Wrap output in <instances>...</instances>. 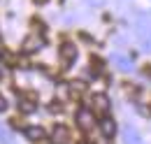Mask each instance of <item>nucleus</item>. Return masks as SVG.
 Segmentation results:
<instances>
[{
  "label": "nucleus",
  "mask_w": 151,
  "mask_h": 144,
  "mask_svg": "<svg viewBox=\"0 0 151 144\" xmlns=\"http://www.w3.org/2000/svg\"><path fill=\"white\" fill-rule=\"evenodd\" d=\"M44 47V35L42 33H30V35H26V40L21 42V49H23V54H35Z\"/></svg>",
  "instance_id": "nucleus-1"
},
{
  "label": "nucleus",
  "mask_w": 151,
  "mask_h": 144,
  "mask_svg": "<svg viewBox=\"0 0 151 144\" xmlns=\"http://www.w3.org/2000/svg\"><path fill=\"white\" fill-rule=\"evenodd\" d=\"M109 107H112V100L105 95V93H95L93 100H91V112L93 114H100V116H107L109 114Z\"/></svg>",
  "instance_id": "nucleus-2"
},
{
  "label": "nucleus",
  "mask_w": 151,
  "mask_h": 144,
  "mask_svg": "<svg viewBox=\"0 0 151 144\" xmlns=\"http://www.w3.org/2000/svg\"><path fill=\"white\" fill-rule=\"evenodd\" d=\"M77 126L81 128L84 132L93 130V126H95V114L88 107H81L79 112H77Z\"/></svg>",
  "instance_id": "nucleus-3"
},
{
  "label": "nucleus",
  "mask_w": 151,
  "mask_h": 144,
  "mask_svg": "<svg viewBox=\"0 0 151 144\" xmlns=\"http://www.w3.org/2000/svg\"><path fill=\"white\" fill-rule=\"evenodd\" d=\"M37 107V95L35 93H21L19 95V109L21 112H33V109Z\"/></svg>",
  "instance_id": "nucleus-4"
},
{
  "label": "nucleus",
  "mask_w": 151,
  "mask_h": 144,
  "mask_svg": "<svg viewBox=\"0 0 151 144\" xmlns=\"http://www.w3.org/2000/svg\"><path fill=\"white\" fill-rule=\"evenodd\" d=\"M112 63H114V65H116L121 72H130V70H132L130 58H126V56H121V54H112Z\"/></svg>",
  "instance_id": "nucleus-5"
},
{
  "label": "nucleus",
  "mask_w": 151,
  "mask_h": 144,
  "mask_svg": "<svg viewBox=\"0 0 151 144\" xmlns=\"http://www.w3.org/2000/svg\"><path fill=\"white\" fill-rule=\"evenodd\" d=\"M123 142L126 144H142V137H139V132L132 126H126L123 128Z\"/></svg>",
  "instance_id": "nucleus-6"
},
{
  "label": "nucleus",
  "mask_w": 151,
  "mask_h": 144,
  "mask_svg": "<svg viewBox=\"0 0 151 144\" xmlns=\"http://www.w3.org/2000/svg\"><path fill=\"white\" fill-rule=\"evenodd\" d=\"M60 56H63L65 60H75L77 58V44L75 42H63V44H60Z\"/></svg>",
  "instance_id": "nucleus-7"
},
{
  "label": "nucleus",
  "mask_w": 151,
  "mask_h": 144,
  "mask_svg": "<svg viewBox=\"0 0 151 144\" xmlns=\"http://www.w3.org/2000/svg\"><path fill=\"white\" fill-rule=\"evenodd\" d=\"M51 135H54V144H65L68 140H70V130H68L65 126H56Z\"/></svg>",
  "instance_id": "nucleus-8"
},
{
  "label": "nucleus",
  "mask_w": 151,
  "mask_h": 144,
  "mask_svg": "<svg viewBox=\"0 0 151 144\" xmlns=\"http://www.w3.org/2000/svg\"><path fill=\"white\" fill-rule=\"evenodd\" d=\"M23 135L30 140V142H40V140H44V130L40 126H28L26 130H23Z\"/></svg>",
  "instance_id": "nucleus-9"
},
{
  "label": "nucleus",
  "mask_w": 151,
  "mask_h": 144,
  "mask_svg": "<svg viewBox=\"0 0 151 144\" xmlns=\"http://www.w3.org/2000/svg\"><path fill=\"white\" fill-rule=\"evenodd\" d=\"M100 130H102L105 137H114V132H116V123H114V119L105 116V119L100 121Z\"/></svg>",
  "instance_id": "nucleus-10"
},
{
  "label": "nucleus",
  "mask_w": 151,
  "mask_h": 144,
  "mask_svg": "<svg viewBox=\"0 0 151 144\" xmlns=\"http://www.w3.org/2000/svg\"><path fill=\"white\" fill-rule=\"evenodd\" d=\"M88 72H91L93 77H98V74L102 72V60H100V58H93V60H91V68H88Z\"/></svg>",
  "instance_id": "nucleus-11"
},
{
  "label": "nucleus",
  "mask_w": 151,
  "mask_h": 144,
  "mask_svg": "<svg viewBox=\"0 0 151 144\" xmlns=\"http://www.w3.org/2000/svg\"><path fill=\"white\" fill-rule=\"evenodd\" d=\"M68 89H70V93H81V91H84V84H81V81H72Z\"/></svg>",
  "instance_id": "nucleus-12"
},
{
  "label": "nucleus",
  "mask_w": 151,
  "mask_h": 144,
  "mask_svg": "<svg viewBox=\"0 0 151 144\" xmlns=\"http://www.w3.org/2000/svg\"><path fill=\"white\" fill-rule=\"evenodd\" d=\"M7 109V100H5V95L0 93V112H5Z\"/></svg>",
  "instance_id": "nucleus-13"
},
{
  "label": "nucleus",
  "mask_w": 151,
  "mask_h": 144,
  "mask_svg": "<svg viewBox=\"0 0 151 144\" xmlns=\"http://www.w3.org/2000/svg\"><path fill=\"white\" fill-rule=\"evenodd\" d=\"M144 72H147V74H149V77H151V68H147V70H144Z\"/></svg>",
  "instance_id": "nucleus-14"
},
{
  "label": "nucleus",
  "mask_w": 151,
  "mask_h": 144,
  "mask_svg": "<svg viewBox=\"0 0 151 144\" xmlns=\"http://www.w3.org/2000/svg\"><path fill=\"white\" fill-rule=\"evenodd\" d=\"M35 2H47V0H35Z\"/></svg>",
  "instance_id": "nucleus-15"
}]
</instances>
